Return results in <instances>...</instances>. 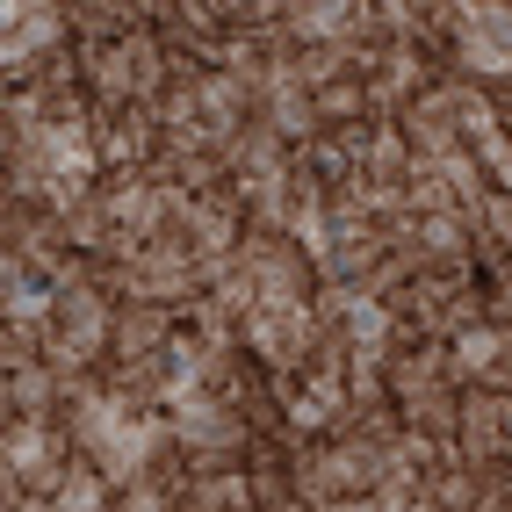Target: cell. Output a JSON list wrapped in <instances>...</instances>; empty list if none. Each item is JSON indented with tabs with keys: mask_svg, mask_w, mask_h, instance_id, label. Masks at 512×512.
<instances>
[{
	"mask_svg": "<svg viewBox=\"0 0 512 512\" xmlns=\"http://www.w3.org/2000/svg\"><path fill=\"white\" fill-rule=\"evenodd\" d=\"M332 512H390V505H383V498H375V491H354V498H339Z\"/></svg>",
	"mask_w": 512,
	"mask_h": 512,
	"instance_id": "cell-20",
	"label": "cell"
},
{
	"mask_svg": "<svg viewBox=\"0 0 512 512\" xmlns=\"http://www.w3.org/2000/svg\"><path fill=\"white\" fill-rule=\"evenodd\" d=\"M426 498H433L440 512H476V505H484V484H476V469H469V462H448V469H440L433 484H426Z\"/></svg>",
	"mask_w": 512,
	"mask_h": 512,
	"instance_id": "cell-16",
	"label": "cell"
},
{
	"mask_svg": "<svg viewBox=\"0 0 512 512\" xmlns=\"http://www.w3.org/2000/svg\"><path fill=\"white\" fill-rule=\"evenodd\" d=\"M174 339V311L159 303H116V332H109V361H152Z\"/></svg>",
	"mask_w": 512,
	"mask_h": 512,
	"instance_id": "cell-6",
	"label": "cell"
},
{
	"mask_svg": "<svg viewBox=\"0 0 512 512\" xmlns=\"http://www.w3.org/2000/svg\"><path fill=\"white\" fill-rule=\"evenodd\" d=\"M426 390H462L455 383V354H448V339H419V347H404L390 361V397H426Z\"/></svg>",
	"mask_w": 512,
	"mask_h": 512,
	"instance_id": "cell-5",
	"label": "cell"
},
{
	"mask_svg": "<svg viewBox=\"0 0 512 512\" xmlns=\"http://www.w3.org/2000/svg\"><path fill=\"white\" fill-rule=\"evenodd\" d=\"M0 404H8V419H51V426H58V375H51L44 361H37V368H15Z\"/></svg>",
	"mask_w": 512,
	"mask_h": 512,
	"instance_id": "cell-11",
	"label": "cell"
},
{
	"mask_svg": "<svg viewBox=\"0 0 512 512\" xmlns=\"http://www.w3.org/2000/svg\"><path fill=\"white\" fill-rule=\"evenodd\" d=\"M73 44V15L51 8V0H8V15H0V73L8 87H29V73Z\"/></svg>",
	"mask_w": 512,
	"mask_h": 512,
	"instance_id": "cell-2",
	"label": "cell"
},
{
	"mask_svg": "<svg viewBox=\"0 0 512 512\" xmlns=\"http://www.w3.org/2000/svg\"><path fill=\"white\" fill-rule=\"evenodd\" d=\"M80 80L94 94V109H123V101H138V65H130V44H80Z\"/></svg>",
	"mask_w": 512,
	"mask_h": 512,
	"instance_id": "cell-4",
	"label": "cell"
},
{
	"mask_svg": "<svg viewBox=\"0 0 512 512\" xmlns=\"http://www.w3.org/2000/svg\"><path fill=\"white\" fill-rule=\"evenodd\" d=\"M181 512H260L253 498V476L246 469H224V476H195V491Z\"/></svg>",
	"mask_w": 512,
	"mask_h": 512,
	"instance_id": "cell-13",
	"label": "cell"
},
{
	"mask_svg": "<svg viewBox=\"0 0 512 512\" xmlns=\"http://www.w3.org/2000/svg\"><path fill=\"white\" fill-rule=\"evenodd\" d=\"M476 231H484V238H498V246L512 253V195H491V210L476 217Z\"/></svg>",
	"mask_w": 512,
	"mask_h": 512,
	"instance_id": "cell-19",
	"label": "cell"
},
{
	"mask_svg": "<svg viewBox=\"0 0 512 512\" xmlns=\"http://www.w3.org/2000/svg\"><path fill=\"white\" fill-rule=\"evenodd\" d=\"M397 412H404V426H412V433L455 440V433H462V390H426V397H404ZM455 448H462V440H455Z\"/></svg>",
	"mask_w": 512,
	"mask_h": 512,
	"instance_id": "cell-12",
	"label": "cell"
},
{
	"mask_svg": "<svg viewBox=\"0 0 512 512\" xmlns=\"http://www.w3.org/2000/svg\"><path fill=\"white\" fill-rule=\"evenodd\" d=\"M476 325H491V296H484V282H476V289H455V296H440L433 311L419 318V332H426V339H448V347H455L462 332H476Z\"/></svg>",
	"mask_w": 512,
	"mask_h": 512,
	"instance_id": "cell-9",
	"label": "cell"
},
{
	"mask_svg": "<svg viewBox=\"0 0 512 512\" xmlns=\"http://www.w3.org/2000/svg\"><path fill=\"white\" fill-rule=\"evenodd\" d=\"M505 347H512V332H505V325H476V332H462L455 347H448V354H455V383H476V375H491V361H498Z\"/></svg>",
	"mask_w": 512,
	"mask_h": 512,
	"instance_id": "cell-14",
	"label": "cell"
},
{
	"mask_svg": "<svg viewBox=\"0 0 512 512\" xmlns=\"http://www.w3.org/2000/svg\"><path fill=\"white\" fill-rule=\"evenodd\" d=\"M440 109H448V123H455V138L462 145H484L491 138V130H505L498 123V94L484 87V80H440Z\"/></svg>",
	"mask_w": 512,
	"mask_h": 512,
	"instance_id": "cell-8",
	"label": "cell"
},
{
	"mask_svg": "<svg viewBox=\"0 0 512 512\" xmlns=\"http://www.w3.org/2000/svg\"><path fill=\"white\" fill-rule=\"evenodd\" d=\"M44 361V318H8L0 325V368H37Z\"/></svg>",
	"mask_w": 512,
	"mask_h": 512,
	"instance_id": "cell-17",
	"label": "cell"
},
{
	"mask_svg": "<svg viewBox=\"0 0 512 512\" xmlns=\"http://www.w3.org/2000/svg\"><path fill=\"white\" fill-rule=\"evenodd\" d=\"M311 101H318V123H325V130H339V123H361V116H368V80H354V73H347V80L318 87Z\"/></svg>",
	"mask_w": 512,
	"mask_h": 512,
	"instance_id": "cell-15",
	"label": "cell"
},
{
	"mask_svg": "<svg viewBox=\"0 0 512 512\" xmlns=\"http://www.w3.org/2000/svg\"><path fill=\"white\" fill-rule=\"evenodd\" d=\"M238 267L260 282V303H311L318 296V260L275 224H246L238 238Z\"/></svg>",
	"mask_w": 512,
	"mask_h": 512,
	"instance_id": "cell-1",
	"label": "cell"
},
{
	"mask_svg": "<svg viewBox=\"0 0 512 512\" xmlns=\"http://www.w3.org/2000/svg\"><path fill=\"white\" fill-rule=\"evenodd\" d=\"M476 512H512V491H484V505Z\"/></svg>",
	"mask_w": 512,
	"mask_h": 512,
	"instance_id": "cell-21",
	"label": "cell"
},
{
	"mask_svg": "<svg viewBox=\"0 0 512 512\" xmlns=\"http://www.w3.org/2000/svg\"><path fill=\"white\" fill-rule=\"evenodd\" d=\"M238 347H246L260 368H275V375H303L318 354V318H311V303H260V311L238 325Z\"/></svg>",
	"mask_w": 512,
	"mask_h": 512,
	"instance_id": "cell-3",
	"label": "cell"
},
{
	"mask_svg": "<svg viewBox=\"0 0 512 512\" xmlns=\"http://www.w3.org/2000/svg\"><path fill=\"white\" fill-rule=\"evenodd\" d=\"M116 484H109V476H101L94 469V455H73V469H65V484L51 491V505L58 512H116Z\"/></svg>",
	"mask_w": 512,
	"mask_h": 512,
	"instance_id": "cell-10",
	"label": "cell"
},
{
	"mask_svg": "<svg viewBox=\"0 0 512 512\" xmlns=\"http://www.w3.org/2000/svg\"><path fill=\"white\" fill-rule=\"evenodd\" d=\"M469 159L484 166V181H491V195H512V138H505V130H491L484 145H469Z\"/></svg>",
	"mask_w": 512,
	"mask_h": 512,
	"instance_id": "cell-18",
	"label": "cell"
},
{
	"mask_svg": "<svg viewBox=\"0 0 512 512\" xmlns=\"http://www.w3.org/2000/svg\"><path fill=\"white\" fill-rule=\"evenodd\" d=\"M462 462H484L505 455V397L491 383H462Z\"/></svg>",
	"mask_w": 512,
	"mask_h": 512,
	"instance_id": "cell-7",
	"label": "cell"
}]
</instances>
